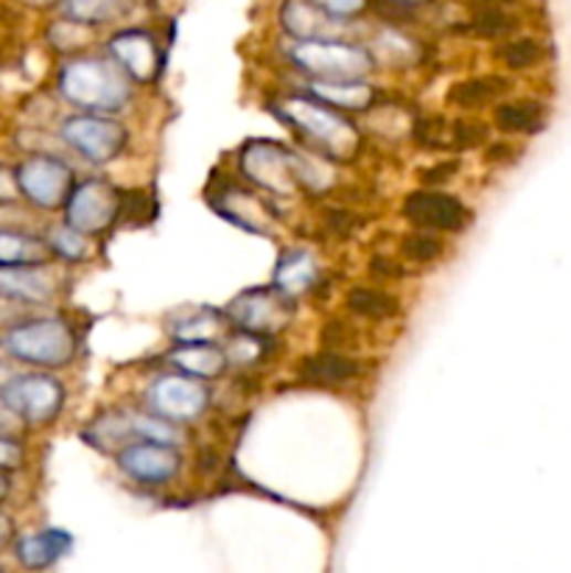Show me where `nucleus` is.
Masks as SVG:
<instances>
[{
  "label": "nucleus",
  "instance_id": "1",
  "mask_svg": "<svg viewBox=\"0 0 571 573\" xmlns=\"http://www.w3.org/2000/svg\"><path fill=\"white\" fill-rule=\"evenodd\" d=\"M62 91L71 102L87 109H118L127 102V78L107 62H82L62 73Z\"/></svg>",
  "mask_w": 571,
  "mask_h": 573
},
{
  "label": "nucleus",
  "instance_id": "2",
  "mask_svg": "<svg viewBox=\"0 0 571 573\" xmlns=\"http://www.w3.org/2000/svg\"><path fill=\"white\" fill-rule=\"evenodd\" d=\"M295 62L325 82H353L373 71L370 54L337 40H306L295 49Z\"/></svg>",
  "mask_w": 571,
  "mask_h": 573
},
{
  "label": "nucleus",
  "instance_id": "3",
  "mask_svg": "<svg viewBox=\"0 0 571 573\" xmlns=\"http://www.w3.org/2000/svg\"><path fill=\"white\" fill-rule=\"evenodd\" d=\"M283 118H289L292 124L300 126L308 138H314L317 144L328 146L334 151H356V131L345 124L339 115H334L331 109H325L322 102H303V98H289L283 102Z\"/></svg>",
  "mask_w": 571,
  "mask_h": 573
},
{
  "label": "nucleus",
  "instance_id": "4",
  "mask_svg": "<svg viewBox=\"0 0 571 573\" xmlns=\"http://www.w3.org/2000/svg\"><path fill=\"white\" fill-rule=\"evenodd\" d=\"M65 140L76 146L87 160L107 162L118 157L127 146V131L113 120L98 118H73L65 124Z\"/></svg>",
  "mask_w": 571,
  "mask_h": 573
},
{
  "label": "nucleus",
  "instance_id": "5",
  "mask_svg": "<svg viewBox=\"0 0 571 573\" xmlns=\"http://www.w3.org/2000/svg\"><path fill=\"white\" fill-rule=\"evenodd\" d=\"M403 215H406L415 227L457 233V230H463L465 222H468V208H465L459 199L448 197V193L415 191L410 193V199L403 204Z\"/></svg>",
  "mask_w": 571,
  "mask_h": 573
},
{
  "label": "nucleus",
  "instance_id": "6",
  "mask_svg": "<svg viewBox=\"0 0 571 573\" xmlns=\"http://www.w3.org/2000/svg\"><path fill=\"white\" fill-rule=\"evenodd\" d=\"M9 344L14 347L18 356L40 361V364H65L73 356V336L60 322L31 325L29 330H18V333H12Z\"/></svg>",
  "mask_w": 571,
  "mask_h": 573
},
{
  "label": "nucleus",
  "instance_id": "7",
  "mask_svg": "<svg viewBox=\"0 0 571 573\" xmlns=\"http://www.w3.org/2000/svg\"><path fill=\"white\" fill-rule=\"evenodd\" d=\"M149 403L160 417L166 420H193L205 412L208 389L188 378H162L149 392Z\"/></svg>",
  "mask_w": 571,
  "mask_h": 573
},
{
  "label": "nucleus",
  "instance_id": "8",
  "mask_svg": "<svg viewBox=\"0 0 571 573\" xmlns=\"http://www.w3.org/2000/svg\"><path fill=\"white\" fill-rule=\"evenodd\" d=\"M71 224L82 233H98L109 227L120 213V197L104 182H87L71 197Z\"/></svg>",
  "mask_w": 571,
  "mask_h": 573
},
{
  "label": "nucleus",
  "instance_id": "9",
  "mask_svg": "<svg viewBox=\"0 0 571 573\" xmlns=\"http://www.w3.org/2000/svg\"><path fill=\"white\" fill-rule=\"evenodd\" d=\"M289 299L286 294L275 291H247L239 303H233L230 314L241 328L253 330V333H272L283 325V319H289Z\"/></svg>",
  "mask_w": 571,
  "mask_h": 573
},
{
  "label": "nucleus",
  "instance_id": "10",
  "mask_svg": "<svg viewBox=\"0 0 571 573\" xmlns=\"http://www.w3.org/2000/svg\"><path fill=\"white\" fill-rule=\"evenodd\" d=\"M120 470L127 476L140 478V481H169L180 473V456L162 443H146V445H129L127 450H120L118 456Z\"/></svg>",
  "mask_w": 571,
  "mask_h": 573
},
{
  "label": "nucleus",
  "instance_id": "11",
  "mask_svg": "<svg viewBox=\"0 0 571 573\" xmlns=\"http://www.w3.org/2000/svg\"><path fill=\"white\" fill-rule=\"evenodd\" d=\"M62 386L49 378H25L9 389V403L25 420H51L62 406Z\"/></svg>",
  "mask_w": 571,
  "mask_h": 573
},
{
  "label": "nucleus",
  "instance_id": "12",
  "mask_svg": "<svg viewBox=\"0 0 571 573\" xmlns=\"http://www.w3.org/2000/svg\"><path fill=\"white\" fill-rule=\"evenodd\" d=\"M339 20L342 18L325 12L317 0H286L283 3V25L300 40H331Z\"/></svg>",
  "mask_w": 571,
  "mask_h": 573
},
{
  "label": "nucleus",
  "instance_id": "13",
  "mask_svg": "<svg viewBox=\"0 0 571 573\" xmlns=\"http://www.w3.org/2000/svg\"><path fill=\"white\" fill-rule=\"evenodd\" d=\"M23 188L29 191V197L34 202L45 204V208H54L62 199L67 197V188H71V171L60 162L51 160H36L31 166L23 168Z\"/></svg>",
  "mask_w": 571,
  "mask_h": 573
},
{
  "label": "nucleus",
  "instance_id": "14",
  "mask_svg": "<svg viewBox=\"0 0 571 573\" xmlns=\"http://www.w3.org/2000/svg\"><path fill=\"white\" fill-rule=\"evenodd\" d=\"M113 54L118 56L120 65L127 67L129 76H135L138 82H149L157 76V65H160V56H157L155 42L144 31H127V34H118L109 42Z\"/></svg>",
  "mask_w": 571,
  "mask_h": 573
},
{
  "label": "nucleus",
  "instance_id": "15",
  "mask_svg": "<svg viewBox=\"0 0 571 573\" xmlns=\"http://www.w3.org/2000/svg\"><path fill=\"white\" fill-rule=\"evenodd\" d=\"M359 364L353 359H345L339 352H319L314 359H306L300 367L303 381L317 383V386H342L353 381Z\"/></svg>",
  "mask_w": 571,
  "mask_h": 573
},
{
  "label": "nucleus",
  "instance_id": "16",
  "mask_svg": "<svg viewBox=\"0 0 571 573\" xmlns=\"http://www.w3.org/2000/svg\"><path fill=\"white\" fill-rule=\"evenodd\" d=\"M510 91V82L501 76H485V78H468V82H457L448 93L452 104L463 109L485 107L487 102H496Z\"/></svg>",
  "mask_w": 571,
  "mask_h": 573
},
{
  "label": "nucleus",
  "instance_id": "17",
  "mask_svg": "<svg viewBox=\"0 0 571 573\" xmlns=\"http://www.w3.org/2000/svg\"><path fill=\"white\" fill-rule=\"evenodd\" d=\"M308 91L325 104L345 109H367L373 102V87L364 82H314Z\"/></svg>",
  "mask_w": 571,
  "mask_h": 573
},
{
  "label": "nucleus",
  "instance_id": "18",
  "mask_svg": "<svg viewBox=\"0 0 571 573\" xmlns=\"http://www.w3.org/2000/svg\"><path fill=\"white\" fill-rule=\"evenodd\" d=\"M314 277H317V266H314L311 255H306V252H292V255L283 257L281 266H277L275 283L277 288L289 297V294H297L303 291V288L311 286Z\"/></svg>",
  "mask_w": 571,
  "mask_h": 573
},
{
  "label": "nucleus",
  "instance_id": "19",
  "mask_svg": "<svg viewBox=\"0 0 571 573\" xmlns=\"http://www.w3.org/2000/svg\"><path fill=\"white\" fill-rule=\"evenodd\" d=\"M171 361H175L182 372H188V375H197V378H213L224 370L222 352L213 350V347L199 344V341L197 344L177 350L175 356H171Z\"/></svg>",
  "mask_w": 571,
  "mask_h": 573
},
{
  "label": "nucleus",
  "instance_id": "20",
  "mask_svg": "<svg viewBox=\"0 0 571 573\" xmlns=\"http://www.w3.org/2000/svg\"><path fill=\"white\" fill-rule=\"evenodd\" d=\"M501 131H538L543 126V107L538 102H507L496 109Z\"/></svg>",
  "mask_w": 571,
  "mask_h": 573
},
{
  "label": "nucleus",
  "instance_id": "21",
  "mask_svg": "<svg viewBox=\"0 0 571 573\" xmlns=\"http://www.w3.org/2000/svg\"><path fill=\"white\" fill-rule=\"evenodd\" d=\"M67 545H71V538H67V534L45 532L40 534V538L23 540V545H20V560L31 567H45L51 565V562H54Z\"/></svg>",
  "mask_w": 571,
  "mask_h": 573
},
{
  "label": "nucleus",
  "instance_id": "22",
  "mask_svg": "<svg viewBox=\"0 0 571 573\" xmlns=\"http://www.w3.org/2000/svg\"><path fill=\"white\" fill-rule=\"evenodd\" d=\"M348 305L350 311L367 319H387L398 314V299L384 291H376V288H356V291H350Z\"/></svg>",
  "mask_w": 571,
  "mask_h": 573
},
{
  "label": "nucleus",
  "instance_id": "23",
  "mask_svg": "<svg viewBox=\"0 0 571 573\" xmlns=\"http://www.w3.org/2000/svg\"><path fill=\"white\" fill-rule=\"evenodd\" d=\"M499 60L512 71H524L543 60V49L536 40H512L499 49Z\"/></svg>",
  "mask_w": 571,
  "mask_h": 573
},
{
  "label": "nucleus",
  "instance_id": "24",
  "mask_svg": "<svg viewBox=\"0 0 571 573\" xmlns=\"http://www.w3.org/2000/svg\"><path fill=\"white\" fill-rule=\"evenodd\" d=\"M443 250H445L443 241L434 238V235H429V233H412V235H406L401 244L403 257H406V261H415V263L434 261V257L443 255Z\"/></svg>",
  "mask_w": 571,
  "mask_h": 573
},
{
  "label": "nucleus",
  "instance_id": "25",
  "mask_svg": "<svg viewBox=\"0 0 571 573\" xmlns=\"http://www.w3.org/2000/svg\"><path fill=\"white\" fill-rule=\"evenodd\" d=\"M415 138L417 144L432 151L448 149L452 146V126L445 124L443 118H423L415 124Z\"/></svg>",
  "mask_w": 571,
  "mask_h": 573
},
{
  "label": "nucleus",
  "instance_id": "26",
  "mask_svg": "<svg viewBox=\"0 0 571 573\" xmlns=\"http://www.w3.org/2000/svg\"><path fill=\"white\" fill-rule=\"evenodd\" d=\"M474 29L476 34L482 36H505L516 29V20H510L501 9L496 7H482L479 12H476Z\"/></svg>",
  "mask_w": 571,
  "mask_h": 573
},
{
  "label": "nucleus",
  "instance_id": "27",
  "mask_svg": "<svg viewBox=\"0 0 571 573\" xmlns=\"http://www.w3.org/2000/svg\"><path fill=\"white\" fill-rule=\"evenodd\" d=\"M40 257L36 246L20 235H0V263H40Z\"/></svg>",
  "mask_w": 571,
  "mask_h": 573
},
{
  "label": "nucleus",
  "instance_id": "28",
  "mask_svg": "<svg viewBox=\"0 0 571 573\" xmlns=\"http://www.w3.org/2000/svg\"><path fill=\"white\" fill-rule=\"evenodd\" d=\"M120 0H71V14L78 20H107L115 18Z\"/></svg>",
  "mask_w": 571,
  "mask_h": 573
},
{
  "label": "nucleus",
  "instance_id": "29",
  "mask_svg": "<svg viewBox=\"0 0 571 573\" xmlns=\"http://www.w3.org/2000/svg\"><path fill=\"white\" fill-rule=\"evenodd\" d=\"M487 140V126L479 120H457L452 126V146L454 149H476Z\"/></svg>",
  "mask_w": 571,
  "mask_h": 573
},
{
  "label": "nucleus",
  "instance_id": "30",
  "mask_svg": "<svg viewBox=\"0 0 571 573\" xmlns=\"http://www.w3.org/2000/svg\"><path fill=\"white\" fill-rule=\"evenodd\" d=\"M54 238H56L54 244H56V250H60V255L71 257V261H78V257L87 252L85 235H82V233H71V230H56Z\"/></svg>",
  "mask_w": 571,
  "mask_h": 573
},
{
  "label": "nucleus",
  "instance_id": "31",
  "mask_svg": "<svg viewBox=\"0 0 571 573\" xmlns=\"http://www.w3.org/2000/svg\"><path fill=\"white\" fill-rule=\"evenodd\" d=\"M325 12H331L334 18H353L364 9V0H317Z\"/></svg>",
  "mask_w": 571,
  "mask_h": 573
},
{
  "label": "nucleus",
  "instance_id": "32",
  "mask_svg": "<svg viewBox=\"0 0 571 573\" xmlns=\"http://www.w3.org/2000/svg\"><path fill=\"white\" fill-rule=\"evenodd\" d=\"M457 173V162H443V166H434L429 171L421 173V180L426 185H440V182H448Z\"/></svg>",
  "mask_w": 571,
  "mask_h": 573
},
{
  "label": "nucleus",
  "instance_id": "33",
  "mask_svg": "<svg viewBox=\"0 0 571 573\" xmlns=\"http://www.w3.org/2000/svg\"><path fill=\"white\" fill-rule=\"evenodd\" d=\"M376 277H401V266L390 263L387 257H373V266H370Z\"/></svg>",
  "mask_w": 571,
  "mask_h": 573
},
{
  "label": "nucleus",
  "instance_id": "34",
  "mask_svg": "<svg viewBox=\"0 0 571 573\" xmlns=\"http://www.w3.org/2000/svg\"><path fill=\"white\" fill-rule=\"evenodd\" d=\"M505 157H510V146H507V144H496L494 149L487 151V160H490V162L505 160Z\"/></svg>",
  "mask_w": 571,
  "mask_h": 573
},
{
  "label": "nucleus",
  "instance_id": "35",
  "mask_svg": "<svg viewBox=\"0 0 571 573\" xmlns=\"http://www.w3.org/2000/svg\"><path fill=\"white\" fill-rule=\"evenodd\" d=\"M403 7H415V3H429V0H398Z\"/></svg>",
  "mask_w": 571,
  "mask_h": 573
},
{
  "label": "nucleus",
  "instance_id": "36",
  "mask_svg": "<svg viewBox=\"0 0 571 573\" xmlns=\"http://www.w3.org/2000/svg\"><path fill=\"white\" fill-rule=\"evenodd\" d=\"M499 3H516V0H499Z\"/></svg>",
  "mask_w": 571,
  "mask_h": 573
}]
</instances>
